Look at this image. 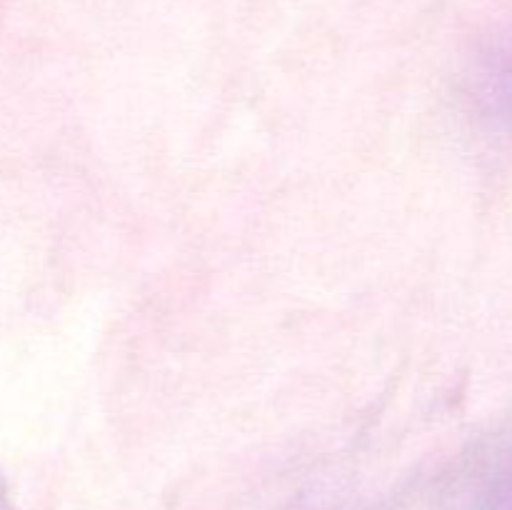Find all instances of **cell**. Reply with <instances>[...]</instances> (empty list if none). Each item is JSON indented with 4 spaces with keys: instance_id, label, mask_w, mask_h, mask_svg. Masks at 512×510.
<instances>
[{
    "instance_id": "2",
    "label": "cell",
    "mask_w": 512,
    "mask_h": 510,
    "mask_svg": "<svg viewBox=\"0 0 512 510\" xmlns=\"http://www.w3.org/2000/svg\"><path fill=\"white\" fill-rule=\"evenodd\" d=\"M498 83H500V98L505 100V110L512 115V33L510 38L505 40L503 50H500Z\"/></svg>"
},
{
    "instance_id": "1",
    "label": "cell",
    "mask_w": 512,
    "mask_h": 510,
    "mask_svg": "<svg viewBox=\"0 0 512 510\" xmlns=\"http://www.w3.org/2000/svg\"><path fill=\"white\" fill-rule=\"evenodd\" d=\"M485 510H512V443L500 453V463L495 465Z\"/></svg>"
},
{
    "instance_id": "3",
    "label": "cell",
    "mask_w": 512,
    "mask_h": 510,
    "mask_svg": "<svg viewBox=\"0 0 512 510\" xmlns=\"http://www.w3.org/2000/svg\"><path fill=\"white\" fill-rule=\"evenodd\" d=\"M0 510H8V503H5V495H3V488H0Z\"/></svg>"
}]
</instances>
